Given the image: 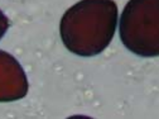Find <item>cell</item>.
Segmentation results:
<instances>
[{"label":"cell","mask_w":159,"mask_h":119,"mask_svg":"<svg viewBox=\"0 0 159 119\" xmlns=\"http://www.w3.org/2000/svg\"><path fill=\"white\" fill-rule=\"evenodd\" d=\"M116 26L117 5L114 0H81L63 14L59 33L70 52L90 57L110 45Z\"/></svg>","instance_id":"obj_1"},{"label":"cell","mask_w":159,"mask_h":119,"mask_svg":"<svg viewBox=\"0 0 159 119\" xmlns=\"http://www.w3.org/2000/svg\"><path fill=\"white\" fill-rule=\"evenodd\" d=\"M119 33L130 52L159 56V0H129L120 17Z\"/></svg>","instance_id":"obj_2"},{"label":"cell","mask_w":159,"mask_h":119,"mask_svg":"<svg viewBox=\"0 0 159 119\" xmlns=\"http://www.w3.org/2000/svg\"><path fill=\"white\" fill-rule=\"evenodd\" d=\"M28 93V79L18 60L0 50V103L19 100Z\"/></svg>","instance_id":"obj_3"},{"label":"cell","mask_w":159,"mask_h":119,"mask_svg":"<svg viewBox=\"0 0 159 119\" xmlns=\"http://www.w3.org/2000/svg\"><path fill=\"white\" fill-rule=\"evenodd\" d=\"M9 27V19L7 18V15L0 10V39H2L5 34V32L8 31Z\"/></svg>","instance_id":"obj_4"}]
</instances>
